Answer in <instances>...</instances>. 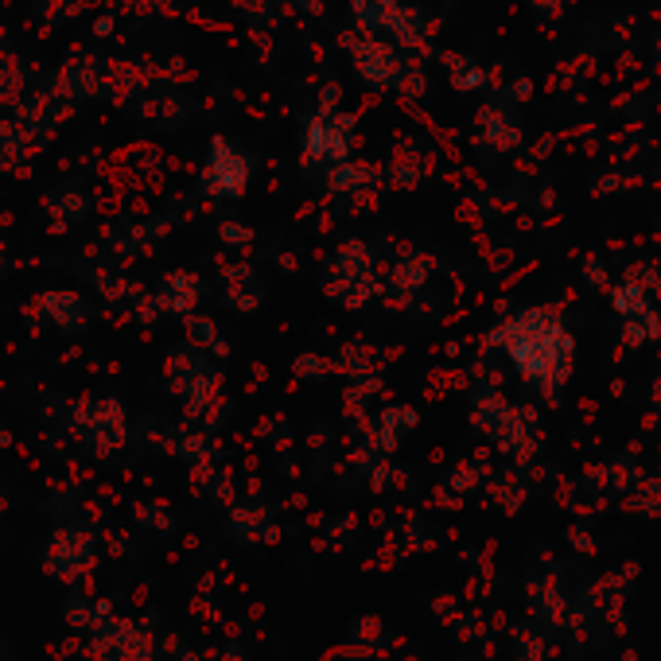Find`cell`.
Masks as SVG:
<instances>
[{"mask_svg":"<svg viewBox=\"0 0 661 661\" xmlns=\"http://www.w3.org/2000/svg\"><path fill=\"white\" fill-rule=\"evenodd\" d=\"M43 312L59 327H67V331H75V327L86 324V304L78 300L75 293H47L43 296Z\"/></svg>","mask_w":661,"mask_h":661,"instance_id":"277c9868","label":"cell"},{"mask_svg":"<svg viewBox=\"0 0 661 661\" xmlns=\"http://www.w3.org/2000/svg\"><path fill=\"white\" fill-rule=\"evenodd\" d=\"M351 145H354V117H343L335 109H319L316 117H308V129H304V156L312 164H343L351 160Z\"/></svg>","mask_w":661,"mask_h":661,"instance_id":"6da1fadb","label":"cell"},{"mask_svg":"<svg viewBox=\"0 0 661 661\" xmlns=\"http://www.w3.org/2000/svg\"><path fill=\"white\" fill-rule=\"evenodd\" d=\"M293 4H312V0H293Z\"/></svg>","mask_w":661,"mask_h":661,"instance_id":"52a82bcc","label":"cell"},{"mask_svg":"<svg viewBox=\"0 0 661 661\" xmlns=\"http://www.w3.org/2000/svg\"><path fill=\"white\" fill-rule=\"evenodd\" d=\"M223 238H230V241H241V238H249V234H246V230H234V226H226V230H223Z\"/></svg>","mask_w":661,"mask_h":661,"instance_id":"8992f818","label":"cell"},{"mask_svg":"<svg viewBox=\"0 0 661 661\" xmlns=\"http://www.w3.org/2000/svg\"><path fill=\"white\" fill-rule=\"evenodd\" d=\"M249 176H254V164H249L246 152H238L230 140H215V145H210L203 187H207L215 199H238L249 187Z\"/></svg>","mask_w":661,"mask_h":661,"instance_id":"7a4b0ae2","label":"cell"},{"mask_svg":"<svg viewBox=\"0 0 661 661\" xmlns=\"http://www.w3.org/2000/svg\"><path fill=\"white\" fill-rule=\"evenodd\" d=\"M351 55H354V70H358L362 78H366L369 86H389L393 78H397V62H393V51L385 43H377V36H366V39H354L351 43Z\"/></svg>","mask_w":661,"mask_h":661,"instance_id":"3957f363","label":"cell"},{"mask_svg":"<svg viewBox=\"0 0 661 661\" xmlns=\"http://www.w3.org/2000/svg\"><path fill=\"white\" fill-rule=\"evenodd\" d=\"M362 179H369V171L362 168L358 160H343V164H331V176L327 184L335 187V191H358Z\"/></svg>","mask_w":661,"mask_h":661,"instance_id":"5b68a950","label":"cell"}]
</instances>
